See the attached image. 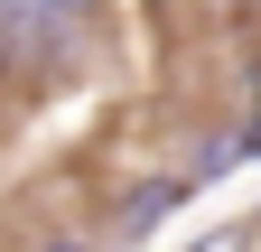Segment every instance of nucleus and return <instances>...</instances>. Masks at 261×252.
Here are the masks:
<instances>
[{
    "instance_id": "f257e3e1",
    "label": "nucleus",
    "mask_w": 261,
    "mask_h": 252,
    "mask_svg": "<svg viewBox=\"0 0 261 252\" xmlns=\"http://www.w3.org/2000/svg\"><path fill=\"white\" fill-rule=\"evenodd\" d=\"M252 243H261V224H205L187 252H252Z\"/></svg>"
},
{
    "instance_id": "f03ea898",
    "label": "nucleus",
    "mask_w": 261,
    "mask_h": 252,
    "mask_svg": "<svg viewBox=\"0 0 261 252\" xmlns=\"http://www.w3.org/2000/svg\"><path fill=\"white\" fill-rule=\"evenodd\" d=\"M233 140H243V159H261V66H252V112H243Z\"/></svg>"
},
{
    "instance_id": "7ed1b4c3",
    "label": "nucleus",
    "mask_w": 261,
    "mask_h": 252,
    "mask_svg": "<svg viewBox=\"0 0 261 252\" xmlns=\"http://www.w3.org/2000/svg\"><path fill=\"white\" fill-rule=\"evenodd\" d=\"M38 252H93V243H84V234H47Z\"/></svg>"
}]
</instances>
